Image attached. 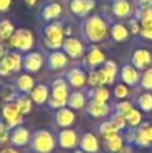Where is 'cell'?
<instances>
[{"label":"cell","mask_w":152,"mask_h":153,"mask_svg":"<svg viewBox=\"0 0 152 153\" xmlns=\"http://www.w3.org/2000/svg\"><path fill=\"white\" fill-rule=\"evenodd\" d=\"M42 66V56L39 55L38 53L30 54L24 58V67L30 71H38Z\"/></svg>","instance_id":"obj_11"},{"label":"cell","mask_w":152,"mask_h":153,"mask_svg":"<svg viewBox=\"0 0 152 153\" xmlns=\"http://www.w3.org/2000/svg\"><path fill=\"white\" fill-rule=\"evenodd\" d=\"M0 153H18V152L11 148H5V149H3V151H0Z\"/></svg>","instance_id":"obj_46"},{"label":"cell","mask_w":152,"mask_h":153,"mask_svg":"<svg viewBox=\"0 0 152 153\" xmlns=\"http://www.w3.org/2000/svg\"><path fill=\"white\" fill-rule=\"evenodd\" d=\"M18 86H19V89L23 90V91H28V90H31L32 86H34V79L28 75H22L20 78L18 79Z\"/></svg>","instance_id":"obj_32"},{"label":"cell","mask_w":152,"mask_h":153,"mask_svg":"<svg viewBox=\"0 0 152 153\" xmlns=\"http://www.w3.org/2000/svg\"><path fill=\"white\" fill-rule=\"evenodd\" d=\"M69 105L72 106L73 109H81L85 105V98L81 93H74L72 94V97L69 98Z\"/></svg>","instance_id":"obj_29"},{"label":"cell","mask_w":152,"mask_h":153,"mask_svg":"<svg viewBox=\"0 0 152 153\" xmlns=\"http://www.w3.org/2000/svg\"><path fill=\"white\" fill-rule=\"evenodd\" d=\"M121 76H123L124 82H127L128 85H133L137 82L139 79V75H137L136 70L131 66H125L123 69V73H121Z\"/></svg>","instance_id":"obj_21"},{"label":"cell","mask_w":152,"mask_h":153,"mask_svg":"<svg viewBox=\"0 0 152 153\" xmlns=\"http://www.w3.org/2000/svg\"><path fill=\"white\" fill-rule=\"evenodd\" d=\"M142 35H143V36H144V38H148V39H152V24H151V26H147V27H143Z\"/></svg>","instance_id":"obj_43"},{"label":"cell","mask_w":152,"mask_h":153,"mask_svg":"<svg viewBox=\"0 0 152 153\" xmlns=\"http://www.w3.org/2000/svg\"><path fill=\"white\" fill-rule=\"evenodd\" d=\"M3 56H4V48H3V46L0 45V61H1Z\"/></svg>","instance_id":"obj_48"},{"label":"cell","mask_w":152,"mask_h":153,"mask_svg":"<svg viewBox=\"0 0 152 153\" xmlns=\"http://www.w3.org/2000/svg\"><path fill=\"white\" fill-rule=\"evenodd\" d=\"M47 95H48V91H47V87L43 86V85H39L37 86L31 93V98L32 101H35L37 103H43L46 100H47Z\"/></svg>","instance_id":"obj_18"},{"label":"cell","mask_w":152,"mask_h":153,"mask_svg":"<svg viewBox=\"0 0 152 153\" xmlns=\"http://www.w3.org/2000/svg\"><path fill=\"white\" fill-rule=\"evenodd\" d=\"M61 13V5L54 3V4H50L43 10V18L45 19H54Z\"/></svg>","instance_id":"obj_28"},{"label":"cell","mask_w":152,"mask_h":153,"mask_svg":"<svg viewBox=\"0 0 152 153\" xmlns=\"http://www.w3.org/2000/svg\"><path fill=\"white\" fill-rule=\"evenodd\" d=\"M104 137H105L107 146L109 148V151L118 152L121 148H123V140H121V137H120V136H117L116 133H113V134L104 136Z\"/></svg>","instance_id":"obj_16"},{"label":"cell","mask_w":152,"mask_h":153,"mask_svg":"<svg viewBox=\"0 0 152 153\" xmlns=\"http://www.w3.org/2000/svg\"><path fill=\"white\" fill-rule=\"evenodd\" d=\"M85 31L89 39L93 40V42H98V40L104 39L105 35H107V26L100 18L93 16L86 22Z\"/></svg>","instance_id":"obj_1"},{"label":"cell","mask_w":152,"mask_h":153,"mask_svg":"<svg viewBox=\"0 0 152 153\" xmlns=\"http://www.w3.org/2000/svg\"><path fill=\"white\" fill-rule=\"evenodd\" d=\"M136 141L140 145H147V144L152 143V126H147L139 130L136 136Z\"/></svg>","instance_id":"obj_20"},{"label":"cell","mask_w":152,"mask_h":153,"mask_svg":"<svg viewBox=\"0 0 152 153\" xmlns=\"http://www.w3.org/2000/svg\"><path fill=\"white\" fill-rule=\"evenodd\" d=\"M118 153H131V149H123L121 148L120 151H118Z\"/></svg>","instance_id":"obj_49"},{"label":"cell","mask_w":152,"mask_h":153,"mask_svg":"<svg viewBox=\"0 0 152 153\" xmlns=\"http://www.w3.org/2000/svg\"><path fill=\"white\" fill-rule=\"evenodd\" d=\"M105 74V78H107V83H112L113 79H115V75H116V65L113 62H107L105 67L102 69Z\"/></svg>","instance_id":"obj_31"},{"label":"cell","mask_w":152,"mask_h":153,"mask_svg":"<svg viewBox=\"0 0 152 153\" xmlns=\"http://www.w3.org/2000/svg\"><path fill=\"white\" fill-rule=\"evenodd\" d=\"M89 83L92 86H102L104 83H107V78H105V74L102 70H98V71H93L89 75Z\"/></svg>","instance_id":"obj_24"},{"label":"cell","mask_w":152,"mask_h":153,"mask_svg":"<svg viewBox=\"0 0 152 153\" xmlns=\"http://www.w3.org/2000/svg\"><path fill=\"white\" fill-rule=\"evenodd\" d=\"M133 65L137 69H144L148 66L151 62V55L147 50H136L133 54V59H132Z\"/></svg>","instance_id":"obj_10"},{"label":"cell","mask_w":152,"mask_h":153,"mask_svg":"<svg viewBox=\"0 0 152 153\" xmlns=\"http://www.w3.org/2000/svg\"><path fill=\"white\" fill-rule=\"evenodd\" d=\"M112 36L116 40L121 42V40H125L128 38V30L123 26V24H116L112 28Z\"/></svg>","instance_id":"obj_27"},{"label":"cell","mask_w":152,"mask_h":153,"mask_svg":"<svg viewBox=\"0 0 152 153\" xmlns=\"http://www.w3.org/2000/svg\"><path fill=\"white\" fill-rule=\"evenodd\" d=\"M131 109H132V105L129 102H121V103H118V106H117V111L121 116H124V114H125L127 111H129Z\"/></svg>","instance_id":"obj_39"},{"label":"cell","mask_w":152,"mask_h":153,"mask_svg":"<svg viewBox=\"0 0 152 153\" xmlns=\"http://www.w3.org/2000/svg\"><path fill=\"white\" fill-rule=\"evenodd\" d=\"M129 10H131V7H129L127 0H116L113 4V11L117 16H127L129 13Z\"/></svg>","instance_id":"obj_22"},{"label":"cell","mask_w":152,"mask_h":153,"mask_svg":"<svg viewBox=\"0 0 152 153\" xmlns=\"http://www.w3.org/2000/svg\"><path fill=\"white\" fill-rule=\"evenodd\" d=\"M67 102V87L63 81L58 79L53 85V100H51V106L54 108H62Z\"/></svg>","instance_id":"obj_5"},{"label":"cell","mask_w":152,"mask_h":153,"mask_svg":"<svg viewBox=\"0 0 152 153\" xmlns=\"http://www.w3.org/2000/svg\"><path fill=\"white\" fill-rule=\"evenodd\" d=\"M63 47H65V51H66L70 56H73V58H78V56L82 55L83 47H82V45L80 43V40H77V39L65 40Z\"/></svg>","instance_id":"obj_8"},{"label":"cell","mask_w":152,"mask_h":153,"mask_svg":"<svg viewBox=\"0 0 152 153\" xmlns=\"http://www.w3.org/2000/svg\"><path fill=\"white\" fill-rule=\"evenodd\" d=\"M124 117H125V120L129 122V125H133V126L137 124H140V121H142V114L133 108H132L129 111H127V113L124 114Z\"/></svg>","instance_id":"obj_30"},{"label":"cell","mask_w":152,"mask_h":153,"mask_svg":"<svg viewBox=\"0 0 152 153\" xmlns=\"http://www.w3.org/2000/svg\"><path fill=\"white\" fill-rule=\"evenodd\" d=\"M63 30L58 24H51L46 28V43L48 47L58 48L63 45Z\"/></svg>","instance_id":"obj_6"},{"label":"cell","mask_w":152,"mask_h":153,"mask_svg":"<svg viewBox=\"0 0 152 153\" xmlns=\"http://www.w3.org/2000/svg\"><path fill=\"white\" fill-rule=\"evenodd\" d=\"M16 106H18L19 111L22 114H27L30 111V109H31V101L26 97H22L16 101Z\"/></svg>","instance_id":"obj_34"},{"label":"cell","mask_w":152,"mask_h":153,"mask_svg":"<svg viewBox=\"0 0 152 153\" xmlns=\"http://www.w3.org/2000/svg\"><path fill=\"white\" fill-rule=\"evenodd\" d=\"M142 85L144 89H152V69L147 70L145 74L143 75V81H142Z\"/></svg>","instance_id":"obj_38"},{"label":"cell","mask_w":152,"mask_h":153,"mask_svg":"<svg viewBox=\"0 0 152 153\" xmlns=\"http://www.w3.org/2000/svg\"><path fill=\"white\" fill-rule=\"evenodd\" d=\"M105 61V56L98 48H93V50L89 53L88 55V62L90 66H96V65H100Z\"/></svg>","instance_id":"obj_26"},{"label":"cell","mask_w":152,"mask_h":153,"mask_svg":"<svg viewBox=\"0 0 152 153\" xmlns=\"http://www.w3.org/2000/svg\"><path fill=\"white\" fill-rule=\"evenodd\" d=\"M57 122L61 126H69L74 122V114H73L72 110L69 109H62V110L58 111L57 114Z\"/></svg>","instance_id":"obj_14"},{"label":"cell","mask_w":152,"mask_h":153,"mask_svg":"<svg viewBox=\"0 0 152 153\" xmlns=\"http://www.w3.org/2000/svg\"><path fill=\"white\" fill-rule=\"evenodd\" d=\"M8 140V132L7 128L4 126L3 122H0V143H5Z\"/></svg>","instance_id":"obj_42"},{"label":"cell","mask_w":152,"mask_h":153,"mask_svg":"<svg viewBox=\"0 0 152 153\" xmlns=\"http://www.w3.org/2000/svg\"><path fill=\"white\" fill-rule=\"evenodd\" d=\"M125 117L121 116V114H118V116H116L115 118H113V122H115V125L117 126V129H123L124 125H125Z\"/></svg>","instance_id":"obj_41"},{"label":"cell","mask_w":152,"mask_h":153,"mask_svg":"<svg viewBox=\"0 0 152 153\" xmlns=\"http://www.w3.org/2000/svg\"><path fill=\"white\" fill-rule=\"evenodd\" d=\"M67 59L65 56V54L62 53H54L50 55V59H48V63H50V67L54 70H58L62 69V67L66 65Z\"/></svg>","instance_id":"obj_17"},{"label":"cell","mask_w":152,"mask_h":153,"mask_svg":"<svg viewBox=\"0 0 152 153\" xmlns=\"http://www.w3.org/2000/svg\"><path fill=\"white\" fill-rule=\"evenodd\" d=\"M34 43V38L32 34L27 30H18L16 32H13V35L10 38V45L12 47H16L19 50H30Z\"/></svg>","instance_id":"obj_2"},{"label":"cell","mask_w":152,"mask_h":153,"mask_svg":"<svg viewBox=\"0 0 152 153\" xmlns=\"http://www.w3.org/2000/svg\"><path fill=\"white\" fill-rule=\"evenodd\" d=\"M20 65H22L20 55H18L15 53L7 54L0 61V75L5 76V75H10L11 73L18 71L20 69Z\"/></svg>","instance_id":"obj_3"},{"label":"cell","mask_w":152,"mask_h":153,"mask_svg":"<svg viewBox=\"0 0 152 153\" xmlns=\"http://www.w3.org/2000/svg\"><path fill=\"white\" fill-rule=\"evenodd\" d=\"M89 113L94 117H104L108 114V106L105 105V103L93 102L89 106Z\"/></svg>","instance_id":"obj_23"},{"label":"cell","mask_w":152,"mask_h":153,"mask_svg":"<svg viewBox=\"0 0 152 153\" xmlns=\"http://www.w3.org/2000/svg\"><path fill=\"white\" fill-rule=\"evenodd\" d=\"M59 143L63 148H73L77 144V134L73 130H63L59 134Z\"/></svg>","instance_id":"obj_12"},{"label":"cell","mask_w":152,"mask_h":153,"mask_svg":"<svg viewBox=\"0 0 152 153\" xmlns=\"http://www.w3.org/2000/svg\"><path fill=\"white\" fill-rule=\"evenodd\" d=\"M100 130H101V133L104 136H108V134H113V133L117 132V126L115 125V122H105V124L101 125V128H100Z\"/></svg>","instance_id":"obj_36"},{"label":"cell","mask_w":152,"mask_h":153,"mask_svg":"<svg viewBox=\"0 0 152 153\" xmlns=\"http://www.w3.org/2000/svg\"><path fill=\"white\" fill-rule=\"evenodd\" d=\"M131 31L133 32V34H137V32H139V26H137V23L135 20L131 22Z\"/></svg>","instance_id":"obj_45"},{"label":"cell","mask_w":152,"mask_h":153,"mask_svg":"<svg viewBox=\"0 0 152 153\" xmlns=\"http://www.w3.org/2000/svg\"><path fill=\"white\" fill-rule=\"evenodd\" d=\"M69 81H70V83H72L73 86L81 87L83 83H85L86 78H85V74H83L81 70L74 69V70H72V71L69 73Z\"/></svg>","instance_id":"obj_19"},{"label":"cell","mask_w":152,"mask_h":153,"mask_svg":"<svg viewBox=\"0 0 152 153\" xmlns=\"http://www.w3.org/2000/svg\"><path fill=\"white\" fill-rule=\"evenodd\" d=\"M11 5V0H0V11H7Z\"/></svg>","instance_id":"obj_44"},{"label":"cell","mask_w":152,"mask_h":153,"mask_svg":"<svg viewBox=\"0 0 152 153\" xmlns=\"http://www.w3.org/2000/svg\"><path fill=\"white\" fill-rule=\"evenodd\" d=\"M94 7V3L92 0H73L70 4V10L77 15H83L89 12Z\"/></svg>","instance_id":"obj_9"},{"label":"cell","mask_w":152,"mask_h":153,"mask_svg":"<svg viewBox=\"0 0 152 153\" xmlns=\"http://www.w3.org/2000/svg\"><path fill=\"white\" fill-rule=\"evenodd\" d=\"M109 98V91L105 87H98L94 91V102L97 103H105Z\"/></svg>","instance_id":"obj_33"},{"label":"cell","mask_w":152,"mask_h":153,"mask_svg":"<svg viewBox=\"0 0 152 153\" xmlns=\"http://www.w3.org/2000/svg\"><path fill=\"white\" fill-rule=\"evenodd\" d=\"M115 94H116V97H118V98H124L128 94V89H127L124 85H118L115 90Z\"/></svg>","instance_id":"obj_40"},{"label":"cell","mask_w":152,"mask_h":153,"mask_svg":"<svg viewBox=\"0 0 152 153\" xmlns=\"http://www.w3.org/2000/svg\"><path fill=\"white\" fill-rule=\"evenodd\" d=\"M81 146L85 152H89V153H94L98 151V143H97L96 137L90 133L85 134L82 137V141H81Z\"/></svg>","instance_id":"obj_13"},{"label":"cell","mask_w":152,"mask_h":153,"mask_svg":"<svg viewBox=\"0 0 152 153\" xmlns=\"http://www.w3.org/2000/svg\"><path fill=\"white\" fill-rule=\"evenodd\" d=\"M32 148L39 153H50L54 148V138L48 132H38L32 141Z\"/></svg>","instance_id":"obj_4"},{"label":"cell","mask_w":152,"mask_h":153,"mask_svg":"<svg viewBox=\"0 0 152 153\" xmlns=\"http://www.w3.org/2000/svg\"><path fill=\"white\" fill-rule=\"evenodd\" d=\"M24 1L27 3V5H35L38 0H24Z\"/></svg>","instance_id":"obj_47"},{"label":"cell","mask_w":152,"mask_h":153,"mask_svg":"<svg viewBox=\"0 0 152 153\" xmlns=\"http://www.w3.org/2000/svg\"><path fill=\"white\" fill-rule=\"evenodd\" d=\"M140 3H142V4H151L152 0H140Z\"/></svg>","instance_id":"obj_50"},{"label":"cell","mask_w":152,"mask_h":153,"mask_svg":"<svg viewBox=\"0 0 152 153\" xmlns=\"http://www.w3.org/2000/svg\"><path fill=\"white\" fill-rule=\"evenodd\" d=\"M11 141L15 145H24L28 141V132L24 128H16L11 134Z\"/></svg>","instance_id":"obj_15"},{"label":"cell","mask_w":152,"mask_h":153,"mask_svg":"<svg viewBox=\"0 0 152 153\" xmlns=\"http://www.w3.org/2000/svg\"><path fill=\"white\" fill-rule=\"evenodd\" d=\"M139 105L142 106V109L150 111L152 110V95L151 94H143L139 100Z\"/></svg>","instance_id":"obj_35"},{"label":"cell","mask_w":152,"mask_h":153,"mask_svg":"<svg viewBox=\"0 0 152 153\" xmlns=\"http://www.w3.org/2000/svg\"><path fill=\"white\" fill-rule=\"evenodd\" d=\"M13 35V26L11 22H0V39H10Z\"/></svg>","instance_id":"obj_25"},{"label":"cell","mask_w":152,"mask_h":153,"mask_svg":"<svg viewBox=\"0 0 152 153\" xmlns=\"http://www.w3.org/2000/svg\"><path fill=\"white\" fill-rule=\"evenodd\" d=\"M142 24L143 27H147L152 24V8H145L142 13Z\"/></svg>","instance_id":"obj_37"},{"label":"cell","mask_w":152,"mask_h":153,"mask_svg":"<svg viewBox=\"0 0 152 153\" xmlns=\"http://www.w3.org/2000/svg\"><path fill=\"white\" fill-rule=\"evenodd\" d=\"M20 114L22 113L19 111L16 103H8V105H5L4 108H3V116H4L8 126H11V128H13L18 124H20V121H22Z\"/></svg>","instance_id":"obj_7"}]
</instances>
